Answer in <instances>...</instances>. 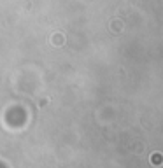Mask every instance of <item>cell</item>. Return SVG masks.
Wrapping results in <instances>:
<instances>
[{
    "instance_id": "6da1fadb",
    "label": "cell",
    "mask_w": 163,
    "mask_h": 168,
    "mask_svg": "<svg viewBox=\"0 0 163 168\" xmlns=\"http://www.w3.org/2000/svg\"><path fill=\"white\" fill-rule=\"evenodd\" d=\"M153 161L154 163H161L163 159H161V154H154V156H153Z\"/></svg>"
}]
</instances>
